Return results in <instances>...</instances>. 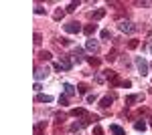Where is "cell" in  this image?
Listing matches in <instances>:
<instances>
[{
  "label": "cell",
  "mask_w": 152,
  "mask_h": 135,
  "mask_svg": "<svg viewBox=\"0 0 152 135\" xmlns=\"http://www.w3.org/2000/svg\"><path fill=\"white\" fill-rule=\"evenodd\" d=\"M136 67H138V71H140V75H142V77H146V75H148V63H146L142 57H136Z\"/></svg>",
  "instance_id": "1"
},
{
  "label": "cell",
  "mask_w": 152,
  "mask_h": 135,
  "mask_svg": "<svg viewBox=\"0 0 152 135\" xmlns=\"http://www.w3.org/2000/svg\"><path fill=\"white\" fill-rule=\"evenodd\" d=\"M118 26H120V30H122V32H128V34L136 30V26L132 24V22H128V20H122V22H120Z\"/></svg>",
  "instance_id": "2"
},
{
  "label": "cell",
  "mask_w": 152,
  "mask_h": 135,
  "mask_svg": "<svg viewBox=\"0 0 152 135\" xmlns=\"http://www.w3.org/2000/svg\"><path fill=\"white\" fill-rule=\"evenodd\" d=\"M63 28H65V32H69V34H77V32L81 30V26L77 24V22H67Z\"/></svg>",
  "instance_id": "3"
},
{
  "label": "cell",
  "mask_w": 152,
  "mask_h": 135,
  "mask_svg": "<svg viewBox=\"0 0 152 135\" xmlns=\"http://www.w3.org/2000/svg\"><path fill=\"white\" fill-rule=\"evenodd\" d=\"M59 65L63 67V71H69V69H71V67H73V63H71V59H69L67 55H65V57H61V61H59Z\"/></svg>",
  "instance_id": "4"
},
{
  "label": "cell",
  "mask_w": 152,
  "mask_h": 135,
  "mask_svg": "<svg viewBox=\"0 0 152 135\" xmlns=\"http://www.w3.org/2000/svg\"><path fill=\"white\" fill-rule=\"evenodd\" d=\"M85 49H87L89 53H97V49H99V44L93 40V38H89L87 42H85Z\"/></svg>",
  "instance_id": "5"
},
{
  "label": "cell",
  "mask_w": 152,
  "mask_h": 135,
  "mask_svg": "<svg viewBox=\"0 0 152 135\" xmlns=\"http://www.w3.org/2000/svg\"><path fill=\"white\" fill-rule=\"evenodd\" d=\"M63 89H65V95H67V97H73V95H75V87H73L71 83H65Z\"/></svg>",
  "instance_id": "6"
},
{
  "label": "cell",
  "mask_w": 152,
  "mask_h": 135,
  "mask_svg": "<svg viewBox=\"0 0 152 135\" xmlns=\"http://www.w3.org/2000/svg\"><path fill=\"white\" fill-rule=\"evenodd\" d=\"M112 101H114V97H110V95H107V97H103V99L99 101V107H101V109H107V107L112 105Z\"/></svg>",
  "instance_id": "7"
},
{
  "label": "cell",
  "mask_w": 152,
  "mask_h": 135,
  "mask_svg": "<svg viewBox=\"0 0 152 135\" xmlns=\"http://www.w3.org/2000/svg\"><path fill=\"white\" fill-rule=\"evenodd\" d=\"M142 99H144V95H128V97H126V103H128V105H132V103L142 101Z\"/></svg>",
  "instance_id": "8"
},
{
  "label": "cell",
  "mask_w": 152,
  "mask_h": 135,
  "mask_svg": "<svg viewBox=\"0 0 152 135\" xmlns=\"http://www.w3.org/2000/svg\"><path fill=\"white\" fill-rule=\"evenodd\" d=\"M35 101H37V103H51V101H53V97H51V95H37V97H35Z\"/></svg>",
  "instance_id": "9"
},
{
  "label": "cell",
  "mask_w": 152,
  "mask_h": 135,
  "mask_svg": "<svg viewBox=\"0 0 152 135\" xmlns=\"http://www.w3.org/2000/svg\"><path fill=\"white\" fill-rule=\"evenodd\" d=\"M89 16H91L93 20H99V18H103V16H105V10H103V8H99V10H93Z\"/></svg>",
  "instance_id": "10"
},
{
  "label": "cell",
  "mask_w": 152,
  "mask_h": 135,
  "mask_svg": "<svg viewBox=\"0 0 152 135\" xmlns=\"http://www.w3.org/2000/svg\"><path fill=\"white\" fill-rule=\"evenodd\" d=\"M47 75H49V69H37V71H35V77H37V79H45Z\"/></svg>",
  "instance_id": "11"
},
{
  "label": "cell",
  "mask_w": 152,
  "mask_h": 135,
  "mask_svg": "<svg viewBox=\"0 0 152 135\" xmlns=\"http://www.w3.org/2000/svg\"><path fill=\"white\" fill-rule=\"evenodd\" d=\"M95 30H97V24H87V26H85V28H83V32H85V34H87V36H91V34H93Z\"/></svg>",
  "instance_id": "12"
},
{
  "label": "cell",
  "mask_w": 152,
  "mask_h": 135,
  "mask_svg": "<svg viewBox=\"0 0 152 135\" xmlns=\"http://www.w3.org/2000/svg\"><path fill=\"white\" fill-rule=\"evenodd\" d=\"M110 131H112L114 135H126V131H124L122 127H118V125H110Z\"/></svg>",
  "instance_id": "13"
},
{
  "label": "cell",
  "mask_w": 152,
  "mask_h": 135,
  "mask_svg": "<svg viewBox=\"0 0 152 135\" xmlns=\"http://www.w3.org/2000/svg\"><path fill=\"white\" fill-rule=\"evenodd\" d=\"M45 127H47V123H45V121H41V123H37V125H35V133H37V135H41V131L45 129Z\"/></svg>",
  "instance_id": "14"
},
{
  "label": "cell",
  "mask_w": 152,
  "mask_h": 135,
  "mask_svg": "<svg viewBox=\"0 0 152 135\" xmlns=\"http://www.w3.org/2000/svg\"><path fill=\"white\" fill-rule=\"evenodd\" d=\"M77 91H79V93L83 95V93H87V91H89V87L85 85V83H81V85H77Z\"/></svg>",
  "instance_id": "15"
},
{
  "label": "cell",
  "mask_w": 152,
  "mask_h": 135,
  "mask_svg": "<svg viewBox=\"0 0 152 135\" xmlns=\"http://www.w3.org/2000/svg\"><path fill=\"white\" fill-rule=\"evenodd\" d=\"M63 16H65V10H61V8H59V10H55V14H53V18H55V20H61Z\"/></svg>",
  "instance_id": "16"
},
{
  "label": "cell",
  "mask_w": 152,
  "mask_h": 135,
  "mask_svg": "<svg viewBox=\"0 0 152 135\" xmlns=\"http://www.w3.org/2000/svg\"><path fill=\"white\" fill-rule=\"evenodd\" d=\"M134 127H136V131H144V129H146V123H144V121H136Z\"/></svg>",
  "instance_id": "17"
},
{
  "label": "cell",
  "mask_w": 152,
  "mask_h": 135,
  "mask_svg": "<svg viewBox=\"0 0 152 135\" xmlns=\"http://www.w3.org/2000/svg\"><path fill=\"white\" fill-rule=\"evenodd\" d=\"M39 59H41V61H49V59H51V53H49V51H43V53L39 55Z\"/></svg>",
  "instance_id": "18"
},
{
  "label": "cell",
  "mask_w": 152,
  "mask_h": 135,
  "mask_svg": "<svg viewBox=\"0 0 152 135\" xmlns=\"http://www.w3.org/2000/svg\"><path fill=\"white\" fill-rule=\"evenodd\" d=\"M128 49H130V51H134V49H138V40H136V38H132V40L128 42Z\"/></svg>",
  "instance_id": "19"
},
{
  "label": "cell",
  "mask_w": 152,
  "mask_h": 135,
  "mask_svg": "<svg viewBox=\"0 0 152 135\" xmlns=\"http://www.w3.org/2000/svg\"><path fill=\"white\" fill-rule=\"evenodd\" d=\"M77 6H79V2H71L67 8H65V12H73V10H77Z\"/></svg>",
  "instance_id": "20"
},
{
  "label": "cell",
  "mask_w": 152,
  "mask_h": 135,
  "mask_svg": "<svg viewBox=\"0 0 152 135\" xmlns=\"http://www.w3.org/2000/svg\"><path fill=\"white\" fill-rule=\"evenodd\" d=\"M71 115H75V117H81V115H85V111H83V109H73V111H71Z\"/></svg>",
  "instance_id": "21"
},
{
  "label": "cell",
  "mask_w": 152,
  "mask_h": 135,
  "mask_svg": "<svg viewBox=\"0 0 152 135\" xmlns=\"http://www.w3.org/2000/svg\"><path fill=\"white\" fill-rule=\"evenodd\" d=\"M87 63H89L91 67H97V65H99V59H95V57H89V59H87Z\"/></svg>",
  "instance_id": "22"
},
{
  "label": "cell",
  "mask_w": 152,
  "mask_h": 135,
  "mask_svg": "<svg viewBox=\"0 0 152 135\" xmlns=\"http://www.w3.org/2000/svg\"><path fill=\"white\" fill-rule=\"evenodd\" d=\"M105 59L110 61V63H112V61H116V51H110V53H107V57H105Z\"/></svg>",
  "instance_id": "23"
},
{
  "label": "cell",
  "mask_w": 152,
  "mask_h": 135,
  "mask_svg": "<svg viewBox=\"0 0 152 135\" xmlns=\"http://www.w3.org/2000/svg\"><path fill=\"white\" fill-rule=\"evenodd\" d=\"M41 40H43V34L41 32H35V44H41Z\"/></svg>",
  "instance_id": "24"
},
{
  "label": "cell",
  "mask_w": 152,
  "mask_h": 135,
  "mask_svg": "<svg viewBox=\"0 0 152 135\" xmlns=\"http://www.w3.org/2000/svg\"><path fill=\"white\" fill-rule=\"evenodd\" d=\"M93 135H103V129H101L99 125H95V127H93Z\"/></svg>",
  "instance_id": "25"
},
{
  "label": "cell",
  "mask_w": 152,
  "mask_h": 135,
  "mask_svg": "<svg viewBox=\"0 0 152 135\" xmlns=\"http://www.w3.org/2000/svg\"><path fill=\"white\" fill-rule=\"evenodd\" d=\"M59 42H61V44H63V47H69V44H71V40H69V38H61V40H59Z\"/></svg>",
  "instance_id": "26"
},
{
  "label": "cell",
  "mask_w": 152,
  "mask_h": 135,
  "mask_svg": "<svg viewBox=\"0 0 152 135\" xmlns=\"http://www.w3.org/2000/svg\"><path fill=\"white\" fill-rule=\"evenodd\" d=\"M59 105H67V95H63V97H59Z\"/></svg>",
  "instance_id": "27"
},
{
  "label": "cell",
  "mask_w": 152,
  "mask_h": 135,
  "mask_svg": "<svg viewBox=\"0 0 152 135\" xmlns=\"http://www.w3.org/2000/svg\"><path fill=\"white\" fill-rule=\"evenodd\" d=\"M110 36H112L110 30H101V38H110Z\"/></svg>",
  "instance_id": "28"
},
{
  "label": "cell",
  "mask_w": 152,
  "mask_h": 135,
  "mask_svg": "<svg viewBox=\"0 0 152 135\" xmlns=\"http://www.w3.org/2000/svg\"><path fill=\"white\" fill-rule=\"evenodd\" d=\"M79 129H81V123H73L71 125V131H79Z\"/></svg>",
  "instance_id": "29"
},
{
  "label": "cell",
  "mask_w": 152,
  "mask_h": 135,
  "mask_svg": "<svg viewBox=\"0 0 152 135\" xmlns=\"http://www.w3.org/2000/svg\"><path fill=\"white\" fill-rule=\"evenodd\" d=\"M120 85H122V87H126V89H128V87H132V81H122V83H120Z\"/></svg>",
  "instance_id": "30"
},
{
  "label": "cell",
  "mask_w": 152,
  "mask_h": 135,
  "mask_svg": "<svg viewBox=\"0 0 152 135\" xmlns=\"http://www.w3.org/2000/svg\"><path fill=\"white\" fill-rule=\"evenodd\" d=\"M35 12H37V14H43V12H45V8H43V6H35Z\"/></svg>",
  "instance_id": "31"
},
{
  "label": "cell",
  "mask_w": 152,
  "mask_h": 135,
  "mask_svg": "<svg viewBox=\"0 0 152 135\" xmlns=\"http://www.w3.org/2000/svg\"><path fill=\"white\" fill-rule=\"evenodd\" d=\"M93 101H97V97L95 95H87V103H93Z\"/></svg>",
  "instance_id": "32"
},
{
  "label": "cell",
  "mask_w": 152,
  "mask_h": 135,
  "mask_svg": "<svg viewBox=\"0 0 152 135\" xmlns=\"http://www.w3.org/2000/svg\"><path fill=\"white\" fill-rule=\"evenodd\" d=\"M33 89H35V91L39 93V91H41V89H43V87H41V83H35V87H33Z\"/></svg>",
  "instance_id": "33"
},
{
  "label": "cell",
  "mask_w": 152,
  "mask_h": 135,
  "mask_svg": "<svg viewBox=\"0 0 152 135\" xmlns=\"http://www.w3.org/2000/svg\"><path fill=\"white\" fill-rule=\"evenodd\" d=\"M95 83H103V77L101 75H95Z\"/></svg>",
  "instance_id": "34"
},
{
  "label": "cell",
  "mask_w": 152,
  "mask_h": 135,
  "mask_svg": "<svg viewBox=\"0 0 152 135\" xmlns=\"http://www.w3.org/2000/svg\"><path fill=\"white\" fill-rule=\"evenodd\" d=\"M150 127H152V119H150Z\"/></svg>",
  "instance_id": "35"
},
{
  "label": "cell",
  "mask_w": 152,
  "mask_h": 135,
  "mask_svg": "<svg viewBox=\"0 0 152 135\" xmlns=\"http://www.w3.org/2000/svg\"><path fill=\"white\" fill-rule=\"evenodd\" d=\"M150 53H152V47H150Z\"/></svg>",
  "instance_id": "36"
}]
</instances>
